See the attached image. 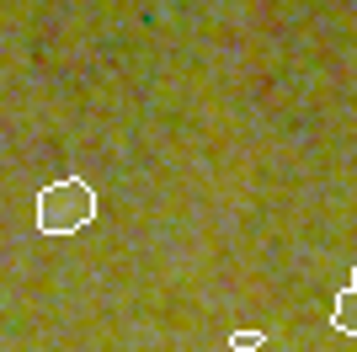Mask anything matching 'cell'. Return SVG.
<instances>
[{
	"mask_svg": "<svg viewBox=\"0 0 357 352\" xmlns=\"http://www.w3.org/2000/svg\"><path fill=\"white\" fill-rule=\"evenodd\" d=\"M96 219V192L80 182V176H64V182H48L38 192V230L43 235H75Z\"/></svg>",
	"mask_w": 357,
	"mask_h": 352,
	"instance_id": "cell-1",
	"label": "cell"
},
{
	"mask_svg": "<svg viewBox=\"0 0 357 352\" xmlns=\"http://www.w3.org/2000/svg\"><path fill=\"white\" fill-rule=\"evenodd\" d=\"M331 325L342 331V337H357V293L342 288L336 293V309H331Z\"/></svg>",
	"mask_w": 357,
	"mask_h": 352,
	"instance_id": "cell-2",
	"label": "cell"
},
{
	"mask_svg": "<svg viewBox=\"0 0 357 352\" xmlns=\"http://www.w3.org/2000/svg\"><path fill=\"white\" fill-rule=\"evenodd\" d=\"M229 347H235V352H261V347H267V337H261V331H235Z\"/></svg>",
	"mask_w": 357,
	"mask_h": 352,
	"instance_id": "cell-3",
	"label": "cell"
},
{
	"mask_svg": "<svg viewBox=\"0 0 357 352\" xmlns=\"http://www.w3.org/2000/svg\"><path fill=\"white\" fill-rule=\"evenodd\" d=\"M352 293H357V272H352Z\"/></svg>",
	"mask_w": 357,
	"mask_h": 352,
	"instance_id": "cell-4",
	"label": "cell"
}]
</instances>
